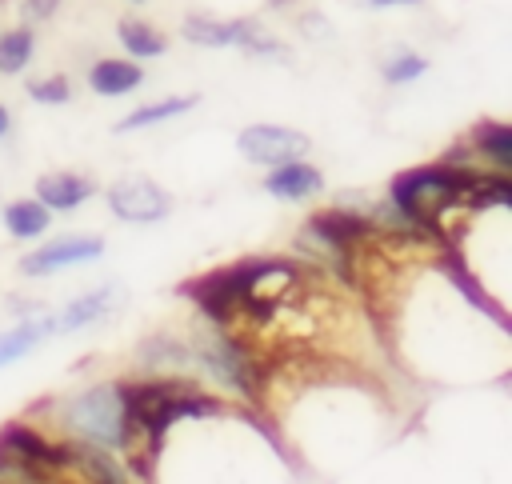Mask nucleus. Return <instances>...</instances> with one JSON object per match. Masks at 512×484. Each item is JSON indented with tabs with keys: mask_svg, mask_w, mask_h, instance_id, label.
Instances as JSON below:
<instances>
[{
	"mask_svg": "<svg viewBox=\"0 0 512 484\" xmlns=\"http://www.w3.org/2000/svg\"><path fill=\"white\" fill-rule=\"evenodd\" d=\"M360 4H364V8H380V12H384V8H420L424 0H360Z\"/></svg>",
	"mask_w": 512,
	"mask_h": 484,
	"instance_id": "20",
	"label": "nucleus"
},
{
	"mask_svg": "<svg viewBox=\"0 0 512 484\" xmlns=\"http://www.w3.org/2000/svg\"><path fill=\"white\" fill-rule=\"evenodd\" d=\"M84 84L92 88V96L120 100V96H132L144 84V64H136L128 56H100V60L88 64Z\"/></svg>",
	"mask_w": 512,
	"mask_h": 484,
	"instance_id": "8",
	"label": "nucleus"
},
{
	"mask_svg": "<svg viewBox=\"0 0 512 484\" xmlns=\"http://www.w3.org/2000/svg\"><path fill=\"white\" fill-rule=\"evenodd\" d=\"M476 168L488 164L492 172H512V128L504 120H480L468 128Z\"/></svg>",
	"mask_w": 512,
	"mask_h": 484,
	"instance_id": "12",
	"label": "nucleus"
},
{
	"mask_svg": "<svg viewBox=\"0 0 512 484\" xmlns=\"http://www.w3.org/2000/svg\"><path fill=\"white\" fill-rule=\"evenodd\" d=\"M300 32L312 36V40H316V36L328 40V36H332V24H328V16H320V12H300Z\"/></svg>",
	"mask_w": 512,
	"mask_h": 484,
	"instance_id": "19",
	"label": "nucleus"
},
{
	"mask_svg": "<svg viewBox=\"0 0 512 484\" xmlns=\"http://www.w3.org/2000/svg\"><path fill=\"white\" fill-rule=\"evenodd\" d=\"M116 40L124 48L128 60L144 64V60H160L168 52V32H160L152 20L144 16H120L116 20Z\"/></svg>",
	"mask_w": 512,
	"mask_h": 484,
	"instance_id": "13",
	"label": "nucleus"
},
{
	"mask_svg": "<svg viewBox=\"0 0 512 484\" xmlns=\"http://www.w3.org/2000/svg\"><path fill=\"white\" fill-rule=\"evenodd\" d=\"M428 68H432V60H428L424 52H416V48H396V52L380 64V76H384V84L404 88V84H416Z\"/></svg>",
	"mask_w": 512,
	"mask_h": 484,
	"instance_id": "16",
	"label": "nucleus"
},
{
	"mask_svg": "<svg viewBox=\"0 0 512 484\" xmlns=\"http://www.w3.org/2000/svg\"><path fill=\"white\" fill-rule=\"evenodd\" d=\"M52 220H56V216H52L36 196H16V200L0 204V224H4V232H8L12 240H20V244L44 240L48 228H52Z\"/></svg>",
	"mask_w": 512,
	"mask_h": 484,
	"instance_id": "11",
	"label": "nucleus"
},
{
	"mask_svg": "<svg viewBox=\"0 0 512 484\" xmlns=\"http://www.w3.org/2000/svg\"><path fill=\"white\" fill-rule=\"evenodd\" d=\"M100 192V184L92 180V176H84V172H72V168H56V172H44L40 180H36V188H32V196L52 212V216H60V212H76V208H84L92 196Z\"/></svg>",
	"mask_w": 512,
	"mask_h": 484,
	"instance_id": "6",
	"label": "nucleus"
},
{
	"mask_svg": "<svg viewBox=\"0 0 512 484\" xmlns=\"http://www.w3.org/2000/svg\"><path fill=\"white\" fill-rule=\"evenodd\" d=\"M60 424L76 436V444H92L100 452H120L124 444V400L120 384H92L60 404Z\"/></svg>",
	"mask_w": 512,
	"mask_h": 484,
	"instance_id": "2",
	"label": "nucleus"
},
{
	"mask_svg": "<svg viewBox=\"0 0 512 484\" xmlns=\"http://www.w3.org/2000/svg\"><path fill=\"white\" fill-rule=\"evenodd\" d=\"M24 92H28V100H32V104L60 108V104H68V100H72V80H68L64 72H52V76H36V80H28V84H24Z\"/></svg>",
	"mask_w": 512,
	"mask_h": 484,
	"instance_id": "17",
	"label": "nucleus"
},
{
	"mask_svg": "<svg viewBox=\"0 0 512 484\" xmlns=\"http://www.w3.org/2000/svg\"><path fill=\"white\" fill-rule=\"evenodd\" d=\"M128 4H144V0H128Z\"/></svg>",
	"mask_w": 512,
	"mask_h": 484,
	"instance_id": "22",
	"label": "nucleus"
},
{
	"mask_svg": "<svg viewBox=\"0 0 512 484\" xmlns=\"http://www.w3.org/2000/svg\"><path fill=\"white\" fill-rule=\"evenodd\" d=\"M236 152L244 164H256L268 172V168H280L288 160H308L312 136L304 128H292V124L260 120V124H248L236 132Z\"/></svg>",
	"mask_w": 512,
	"mask_h": 484,
	"instance_id": "4",
	"label": "nucleus"
},
{
	"mask_svg": "<svg viewBox=\"0 0 512 484\" xmlns=\"http://www.w3.org/2000/svg\"><path fill=\"white\" fill-rule=\"evenodd\" d=\"M12 132V112H8V104H0V140Z\"/></svg>",
	"mask_w": 512,
	"mask_h": 484,
	"instance_id": "21",
	"label": "nucleus"
},
{
	"mask_svg": "<svg viewBox=\"0 0 512 484\" xmlns=\"http://www.w3.org/2000/svg\"><path fill=\"white\" fill-rule=\"evenodd\" d=\"M180 40L196 44V48H240L252 60H272L284 64L292 52L288 44L268 32L256 16H208V12H192L180 20Z\"/></svg>",
	"mask_w": 512,
	"mask_h": 484,
	"instance_id": "1",
	"label": "nucleus"
},
{
	"mask_svg": "<svg viewBox=\"0 0 512 484\" xmlns=\"http://www.w3.org/2000/svg\"><path fill=\"white\" fill-rule=\"evenodd\" d=\"M48 336H56V324H52V312H36V316H24L20 324H12L8 332H0V368L24 360L28 352H36Z\"/></svg>",
	"mask_w": 512,
	"mask_h": 484,
	"instance_id": "14",
	"label": "nucleus"
},
{
	"mask_svg": "<svg viewBox=\"0 0 512 484\" xmlns=\"http://www.w3.org/2000/svg\"><path fill=\"white\" fill-rule=\"evenodd\" d=\"M36 60V32L24 24L0 28V76H20Z\"/></svg>",
	"mask_w": 512,
	"mask_h": 484,
	"instance_id": "15",
	"label": "nucleus"
},
{
	"mask_svg": "<svg viewBox=\"0 0 512 484\" xmlns=\"http://www.w3.org/2000/svg\"><path fill=\"white\" fill-rule=\"evenodd\" d=\"M64 0H20V24L32 28V24H48L56 12H60Z\"/></svg>",
	"mask_w": 512,
	"mask_h": 484,
	"instance_id": "18",
	"label": "nucleus"
},
{
	"mask_svg": "<svg viewBox=\"0 0 512 484\" xmlns=\"http://www.w3.org/2000/svg\"><path fill=\"white\" fill-rule=\"evenodd\" d=\"M116 296H120L116 280H104V284H96V288L80 292V296H76V300H68L60 312H52L56 336H60V332H64V336H72V332H80V328L100 324V320L112 312V300H116Z\"/></svg>",
	"mask_w": 512,
	"mask_h": 484,
	"instance_id": "9",
	"label": "nucleus"
},
{
	"mask_svg": "<svg viewBox=\"0 0 512 484\" xmlns=\"http://www.w3.org/2000/svg\"><path fill=\"white\" fill-rule=\"evenodd\" d=\"M104 256V236H88V232H68V236H56V240H44L36 248H28L16 268L20 276L28 280H40V276H56L64 268H80V264H92Z\"/></svg>",
	"mask_w": 512,
	"mask_h": 484,
	"instance_id": "5",
	"label": "nucleus"
},
{
	"mask_svg": "<svg viewBox=\"0 0 512 484\" xmlns=\"http://www.w3.org/2000/svg\"><path fill=\"white\" fill-rule=\"evenodd\" d=\"M104 204L108 212L120 220V224H160L172 216V192L152 180V176H140V172H128V176H116L108 188H104Z\"/></svg>",
	"mask_w": 512,
	"mask_h": 484,
	"instance_id": "3",
	"label": "nucleus"
},
{
	"mask_svg": "<svg viewBox=\"0 0 512 484\" xmlns=\"http://www.w3.org/2000/svg\"><path fill=\"white\" fill-rule=\"evenodd\" d=\"M260 188L272 196V200H284V204H304L312 196L324 192V172L312 164V160H288L280 168H268Z\"/></svg>",
	"mask_w": 512,
	"mask_h": 484,
	"instance_id": "7",
	"label": "nucleus"
},
{
	"mask_svg": "<svg viewBox=\"0 0 512 484\" xmlns=\"http://www.w3.org/2000/svg\"><path fill=\"white\" fill-rule=\"evenodd\" d=\"M196 104H200V92H172V96H160V100H144V104L128 108V112L112 124V132H116V136H124V132H144V128H156V124H168V120L192 112Z\"/></svg>",
	"mask_w": 512,
	"mask_h": 484,
	"instance_id": "10",
	"label": "nucleus"
}]
</instances>
